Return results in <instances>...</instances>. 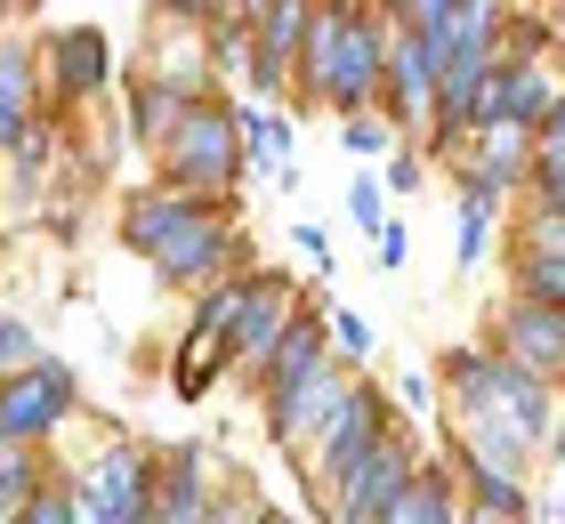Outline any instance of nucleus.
I'll return each mask as SVG.
<instances>
[{"instance_id": "2f4dec72", "label": "nucleus", "mask_w": 565, "mask_h": 524, "mask_svg": "<svg viewBox=\"0 0 565 524\" xmlns=\"http://www.w3.org/2000/svg\"><path fill=\"white\" fill-rule=\"evenodd\" d=\"M211 524H243V516H235V509H211Z\"/></svg>"}, {"instance_id": "f257e3e1", "label": "nucleus", "mask_w": 565, "mask_h": 524, "mask_svg": "<svg viewBox=\"0 0 565 524\" xmlns=\"http://www.w3.org/2000/svg\"><path fill=\"white\" fill-rule=\"evenodd\" d=\"M452 387H460V452L469 460H509V468H525V452L557 428V404H550V387L518 372L501 347L484 355V347H452Z\"/></svg>"}, {"instance_id": "423d86ee", "label": "nucleus", "mask_w": 565, "mask_h": 524, "mask_svg": "<svg viewBox=\"0 0 565 524\" xmlns=\"http://www.w3.org/2000/svg\"><path fill=\"white\" fill-rule=\"evenodd\" d=\"M413 477H420V460H413V443L404 436H388L380 452L355 468V484L331 501V524H388L396 516V501L413 492Z\"/></svg>"}, {"instance_id": "dca6fc26", "label": "nucleus", "mask_w": 565, "mask_h": 524, "mask_svg": "<svg viewBox=\"0 0 565 524\" xmlns=\"http://www.w3.org/2000/svg\"><path fill=\"white\" fill-rule=\"evenodd\" d=\"M49 57H57V89H73V97L106 89V33L73 24V33H57V41H49Z\"/></svg>"}, {"instance_id": "cd10ccee", "label": "nucleus", "mask_w": 565, "mask_h": 524, "mask_svg": "<svg viewBox=\"0 0 565 524\" xmlns=\"http://www.w3.org/2000/svg\"><path fill=\"white\" fill-rule=\"evenodd\" d=\"M550 146H565V97L550 105V121H542V129H533V153H550Z\"/></svg>"}, {"instance_id": "9b49d317", "label": "nucleus", "mask_w": 565, "mask_h": 524, "mask_svg": "<svg viewBox=\"0 0 565 524\" xmlns=\"http://www.w3.org/2000/svg\"><path fill=\"white\" fill-rule=\"evenodd\" d=\"M291 323H299V299H291V282L282 275H259L250 282V307H243V323H235V347L226 355H243V363H267L282 339H291Z\"/></svg>"}, {"instance_id": "39448f33", "label": "nucleus", "mask_w": 565, "mask_h": 524, "mask_svg": "<svg viewBox=\"0 0 565 524\" xmlns=\"http://www.w3.org/2000/svg\"><path fill=\"white\" fill-rule=\"evenodd\" d=\"M388 436H396V428H388V396H380L372 379H355V387H348V404L331 411V428L316 436V477H307V484H316L323 516H331V501H340V492L355 484V468H364Z\"/></svg>"}, {"instance_id": "f03ea898", "label": "nucleus", "mask_w": 565, "mask_h": 524, "mask_svg": "<svg viewBox=\"0 0 565 524\" xmlns=\"http://www.w3.org/2000/svg\"><path fill=\"white\" fill-rule=\"evenodd\" d=\"M299 82H307V97L340 105V114L355 121L380 89H388V17H372V9H316L307 49H299Z\"/></svg>"}, {"instance_id": "a878e982", "label": "nucleus", "mask_w": 565, "mask_h": 524, "mask_svg": "<svg viewBox=\"0 0 565 524\" xmlns=\"http://www.w3.org/2000/svg\"><path fill=\"white\" fill-rule=\"evenodd\" d=\"M348 146H355V153H388V121L355 114V121H348Z\"/></svg>"}, {"instance_id": "473e14b6", "label": "nucleus", "mask_w": 565, "mask_h": 524, "mask_svg": "<svg viewBox=\"0 0 565 524\" xmlns=\"http://www.w3.org/2000/svg\"><path fill=\"white\" fill-rule=\"evenodd\" d=\"M259 524H291V516H275V509H267V516H259Z\"/></svg>"}, {"instance_id": "f3484780", "label": "nucleus", "mask_w": 565, "mask_h": 524, "mask_svg": "<svg viewBox=\"0 0 565 524\" xmlns=\"http://www.w3.org/2000/svg\"><path fill=\"white\" fill-rule=\"evenodd\" d=\"M493 202H501V194H484L477 178H460V218H452V267H477V258H484V234H493Z\"/></svg>"}, {"instance_id": "4be33fe9", "label": "nucleus", "mask_w": 565, "mask_h": 524, "mask_svg": "<svg viewBox=\"0 0 565 524\" xmlns=\"http://www.w3.org/2000/svg\"><path fill=\"white\" fill-rule=\"evenodd\" d=\"M33 477H41V468H33V443H17V436H0V509H9V516H17V509H24V501H33V492H41Z\"/></svg>"}, {"instance_id": "aec40b11", "label": "nucleus", "mask_w": 565, "mask_h": 524, "mask_svg": "<svg viewBox=\"0 0 565 524\" xmlns=\"http://www.w3.org/2000/svg\"><path fill=\"white\" fill-rule=\"evenodd\" d=\"M243 153L267 178H291V121L282 114H243Z\"/></svg>"}, {"instance_id": "6e6552de", "label": "nucleus", "mask_w": 565, "mask_h": 524, "mask_svg": "<svg viewBox=\"0 0 565 524\" xmlns=\"http://www.w3.org/2000/svg\"><path fill=\"white\" fill-rule=\"evenodd\" d=\"M348 387H355V379H340V363H323V372H307L299 387L267 396V428H275V443H307V436H323V428H331V411L348 404Z\"/></svg>"}, {"instance_id": "5701e85b", "label": "nucleus", "mask_w": 565, "mask_h": 524, "mask_svg": "<svg viewBox=\"0 0 565 524\" xmlns=\"http://www.w3.org/2000/svg\"><path fill=\"white\" fill-rule=\"evenodd\" d=\"M33 363H49V355H41V339H33V323L0 314V387H9V379H24Z\"/></svg>"}, {"instance_id": "20e7f679", "label": "nucleus", "mask_w": 565, "mask_h": 524, "mask_svg": "<svg viewBox=\"0 0 565 524\" xmlns=\"http://www.w3.org/2000/svg\"><path fill=\"white\" fill-rule=\"evenodd\" d=\"M162 153H170V186L178 194H194V202L218 194L226 178L243 170V114H235V105H218V97H194Z\"/></svg>"}, {"instance_id": "c756f323", "label": "nucleus", "mask_w": 565, "mask_h": 524, "mask_svg": "<svg viewBox=\"0 0 565 524\" xmlns=\"http://www.w3.org/2000/svg\"><path fill=\"white\" fill-rule=\"evenodd\" d=\"M542 202H550V218L565 226V178H542Z\"/></svg>"}, {"instance_id": "a211bd4d", "label": "nucleus", "mask_w": 565, "mask_h": 524, "mask_svg": "<svg viewBox=\"0 0 565 524\" xmlns=\"http://www.w3.org/2000/svg\"><path fill=\"white\" fill-rule=\"evenodd\" d=\"M33 129V73H24V49H0V146H17Z\"/></svg>"}, {"instance_id": "412c9836", "label": "nucleus", "mask_w": 565, "mask_h": 524, "mask_svg": "<svg viewBox=\"0 0 565 524\" xmlns=\"http://www.w3.org/2000/svg\"><path fill=\"white\" fill-rule=\"evenodd\" d=\"M518 299L565 314V250H525L518 258Z\"/></svg>"}, {"instance_id": "7ed1b4c3", "label": "nucleus", "mask_w": 565, "mask_h": 524, "mask_svg": "<svg viewBox=\"0 0 565 524\" xmlns=\"http://www.w3.org/2000/svg\"><path fill=\"white\" fill-rule=\"evenodd\" d=\"M121 234H130V250L153 258V275H162V282H218V267L235 258V234H226L194 194H178V186L130 202Z\"/></svg>"}, {"instance_id": "c85d7f7f", "label": "nucleus", "mask_w": 565, "mask_h": 524, "mask_svg": "<svg viewBox=\"0 0 565 524\" xmlns=\"http://www.w3.org/2000/svg\"><path fill=\"white\" fill-rule=\"evenodd\" d=\"M299 250H307V258H323V267H331V234H323V226H299Z\"/></svg>"}, {"instance_id": "6ab92c4d", "label": "nucleus", "mask_w": 565, "mask_h": 524, "mask_svg": "<svg viewBox=\"0 0 565 524\" xmlns=\"http://www.w3.org/2000/svg\"><path fill=\"white\" fill-rule=\"evenodd\" d=\"M388 524H460V516H452V477H445V468H420Z\"/></svg>"}, {"instance_id": "393cba45", "label": "nucleus", "mask_w": 565, "mask_h": 524, "mask_svg": "<svg viewBox=\"0 0 565 524\" xmlns=\"http://www.w3.org/2000/svg\"><path fill=\"white\" fill-rule=\"evenodd\" d=\"M348 210H355V226H372V243L388 234V218H380V210H388V202H380V178H355V186H348Z\"/></svg>"}, {"instance_id": "7c9ffc66", "label": "nucleus", "mask_w": 565, "mask_h": 524, "mask_svg": "<svg viewBox=\"0 0 565 524\" xmlns=\"http://www.w3.org/2000/svg\"><path fill=\"white\" fill-rule=\"evenodd\" d=\"M460 524H501V516H484V509H460Z\"/></svg>"}, {"instance_id": "1a4fd4ad", "label": "nucleus", "mask_w": 565, "mask_h": 524, "mask_svg": "<svg viewBox=\"0 0 565 524\" xmlns=\"http://www.w3.org/2000/svg\"><path fill=\"white\" fill-rule=\"evenodd\" d=\"M501 355L550 387L565 372V314L557 307H533V299H509V314H501Z\"/></svg>"}, {"instance_id": "4468645a", "label": "nucleus", "mask_w": 565, "mask_h": 524, "mask_svg": "<svg viewBox=\"0 0 565 524\" xmlns=\"http://www.w3.org/2000/svg\"><path fill=\"white\" fill-rule=\"evenodd\" d=\"M525 153H533V129H518V121H484L477 129V153H469V178L484 194H501L509 178L525 170Z\"/></svg>"}, {"instance_id": "9d476101", "label": "nucleus", "mask_w": 565, "mask_h": 524, "mask_svg": "<svg viewBox=\"0 0 565 524\" xmlns=\"http://www.w3.org/2000/svg\"><path fill=\"white\" fill-rule=\"evenodd\" d=\"M557 97H565V89L550 82L542 65H533V49H525V57H501L493 89H484V121H518V129H542Z\"/></svg>"}, {"instance_id": "b1692460", "label": "nucleus", "mask_w": 565, "mask_h": 524, "mask_svg": "<svg viewBox=\"0 0 565 524\" xmlns=\"http://www.w3.org/2000/svg\"><path fill=\"white\" fill-rule=\"evenodd\" d=\"M17 524H89V501H82V492H65V484H41L33 501L17 509Z\"/></svg>"}, {"instance_id": "ddd939ff", "label": "nucleus", "mask_w": 565, "mask_h": 524, "mask_svg": "<svg viewBox=\"0 0 565 524\" xmlns=\"http://www.w3.org/2000/svg\"><path fill=\"white\" fill-rule=\"evenodd\" d=\"M436 57L413 41V33H396L388 24V97H396V121H436Z\"/></svg>"}, {"instance_id": "2eb2a0df", "label": "nucleus", "mask_w": 565, "mask_h": 524, "mask_svg": "<svg viewBox=\"0 0 565 524\" xmlns=\"http://www.w3.org/2000/svg\"><path fill=\"white\" fill-rule=\"evenodd\" d=\"M323 363H331V331L316 323V314H299V323H291V339H282V347L267 355V396L299 387L307 372H323Z\"/></svg>"}, {"instance_id": "f8f14e48", "label": "nucleus", "mask_w": 565, "mask_h": 524, "mask_svg": "<svg viewBox=\"0 0 565 524\" xmlns=\"http://www.w3.org/2000/svg\"><path fill=\"white\" fill-rule=\"evenodd\" d=\"M250 24H259V41H250V73H259V89H275L282 73L299 65V49H307V24H316V9H299V0H275V9H259Z\"/></svg>"}, {"instance_id": "bb28decb", "label": "nucleus", "mask_w": 565, "mask_h": 524, "mask_svg": "<svg viewBox=\"0 0 565 524\" xmlns=\"http://www.w3.org/2000/svg\"><path fill=\"white\" fill-rule=\"evenodd\" d=\"M340 355H348V363L372 355V323H364V314H340Z\"/></svg>"}, {"instance_id": "0eeeda50", "label": "nucleus", "mask_w": 565, "mask_h": 524, "mask_svg": "<svg viewBox=\"0 0 565 524\" xmlns=\"http://www.w3.org/2000/svg\"><path fill=\"white\" fill-rule=\"evenodd\" d=\"M73 396H82V387H73V372H65V363H33L24 379H9V387H0V436L41 443V436H49V428H57V419L73 411Z\"/></svg>"}]
</instances>
